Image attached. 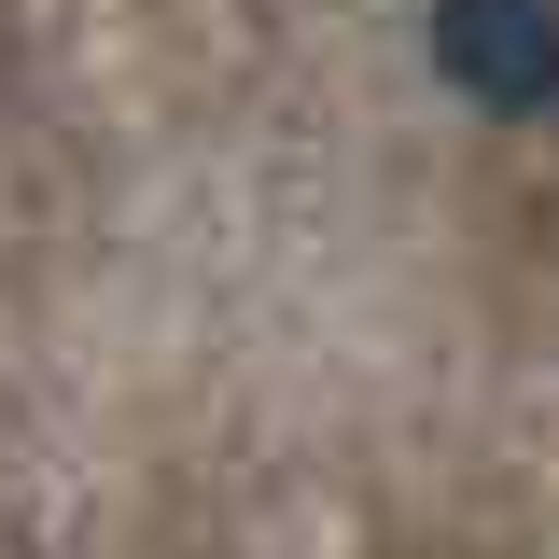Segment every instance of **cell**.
<instances>
[{
  "label": "cell",
  "mask_w": 559,
  "mask_h": 559,
  "mask_svg": "<svg viewBox=\"0 0 559 559\" xmlns=\"http://www.w3.org/2000/svg\"><path fill=\"white\" fill-rule=\"evenodd\" d=\"M433 84L476 98L489 127H546L559 112V0H433Z\"/></svg>",
  "instance_id": "6da1fadb"
}]
</instances>
